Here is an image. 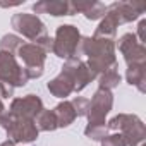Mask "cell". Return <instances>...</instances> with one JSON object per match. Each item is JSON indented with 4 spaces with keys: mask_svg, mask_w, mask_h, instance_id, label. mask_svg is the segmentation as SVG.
Returning <instances> with one entry per match:
<instances>
[{
    "mask_svg": "<svg viewBox=\"0 0 146 146\" xmlns=\"http://www.w3.org/2000/svg\"><path fill=\"white\" fill-rule=\"evenodd\" d=\"M11 24L19 35H23L28 40H33V41H36L38 38L46 35L45 24L35 14H14Z\"/></svg>",
    "mask_w": 146,
    "mask_h": 146,
    "instance_id": "obj_8",
    "label": "cell"
},
{
    "mask_svg": "<svg viewBox=\"0 0 146 146\" xmlns=\"http://www.w3.org/2000/svg\"><path fill=\"white\" fill-rule=\"evenodd\" d=\"M88 57V67L95 74H103L107 70L117 69V57H115V43L113 40L107 38H95L86 36L81 38L79 53Z\"/></svg>",
    "mask_w": 146,
    "mask_h": 146,
    "instance_id": "obj_1",
    "label": "cell"
},
{
    "mask_svg": "<svg viewBox=\"0 0 146 146\" xmlns=\"http://www.w3.org/2000/svg\"><path fill=\"white\" fill-rule=\"evenodd\" d=\"M79 46H81V33L72 24H62L57 28L55 38H53V53L60 58H72L79 57Z\"/></svg>",
    "mask_w": 146,
    "mask_h": 146,
    "instance_id": "obj_4",
    "label": "cell"
},
{
    "mask_svg": "<svg viewBox=\"0 0 146 146\" xmlns=\"http://www.w3.org/2000/svg\"><path fill=\"white\" fill-rule=\"evenodd\" d=\"M62 72H65V74L72 79V83H74V93L83 91L96 78V74L91 72V69L88 67V64L83 62L79 57L67 58L65 64H64V67H62Z\"/></svg>",
    "mask_w": 146,
    "mask_h": 146,
    "instance_id": "obj_7",
    "label": "cell"
},
{
    "mask_svg": "<svg viewBox=\"0 0 146 146\" xmlns=\"http://www.w3.org/2000/svg\"><path fill=\"white\" fill-rule=\"evenodd\" d=\"M102 146H127V143H125L124 136L120 132H117V134H110V136L107 134L102 139Z\"/></svg>",
    "mask_w": 146,
    "mask_h": 146,
    "instance_id": "obj_24",
    "label": "cell"
},
{
    "mask_svg": "<svg viewBox=\"0 0 146 146\" xmlns=\"http://www.w3.org/2000/svg\"><path fill=\"white\" fill-rule=\"evenodd\" d=\"M119 84H120V74H119L115 69L103 72V74H100V78H98V86H100V90L112 91V90L117 88Z\"/></svg>",
    "mask_w": 146,
    "mask_h": 146,
    "instance_id": "obj_20",
    "label": "cell"
},
{
    "mask_svg": "<svg viewBox=\"0 0 146 146\" xmlns=\"http://www.w3.org/2000/svg\"><path fill=\"white\" fill-rule=\"evenodd\" d=\"M107 11L115 16L119 24H124L136 21L146 11V5L143 2H113L110 7H107Z\"/></svg>",
    "mask_w": 146,
    "mask_h": 146,
    "instance_id": "obj_12",
    "label": "cell"
},
{
    "mask_svg": "<svg viewBox=\"0 0 146 146\" xmlns=\"http://www.w3.org/2000/svg\"><path fill=\"white\" fill-rule=\"evenodd\" d=\"M125 79L131 86H136L141 93L146 91V70L144 65H127V72H125Z\"/></svg>",
    "mask_w": 146,
    "mask_h": 146,
    "instance_id": "obj_18",
    "label": "cell"
},
{
    "mask_svg": "<svg viewBox=\"0 0 146 146\" xmlns=\"http://www.w3.org/2000/svg\"><path fill=\"white\" fill-rule=\"evenodd\" d=\"M43 110V102L36 95H26L23 98H14L11 103V113L21 117V119H29L35 120L40 112Z\"/></svg>",
    "mask_w": 146,
    "mask_h": 146,
    "instance_id": "obj_11",
    "label": "cell"
},
{
    "mask_svg": "<svg viewBox=\"0 0 146 146\" xmlns=\"http://www.w3.org/2000/svg\"><path fill=\"white\" fill-rule=\"evenodd\" d=\"M53 113L57 117L58 127H67V125H70L76 120V112H74V108H72L70 102H60L53 108Z\"/></svg>",
    "mask_w": 146,
    "mask_h": 146,
    "instance_id": "obj_17",
    "label": "cell"
},
{
    "mask_svg": "<svg viewBox=\"0 0 146 146\" xmlns=\"http://www.w3.org/2000/svg\"><path fill=\"white\" fill-rule=\"evenodd\" d=\"M46 88L57 98H67L69 95L74 93V83H72V79L65 74V72H60L57 78H53L46 84Z\"/></svg>",
    "mask_w": 146,
    "mask_h": 146,
    "instance_id": "obj_15",
    "label": "cell"
},
{
    "mask_svg": "<svg viewBox=\"0 0 146 146\" xmlns=\"http://www.w3.org/2000/svg\"><path fill=\"white\" fill-rule=\"evenodd\" d=\"M70 5H72V11H74V14L81 12V14H84V17L90 19V21L103 19V16L107 14L105 4L95 2V0H88V2H81V0H78V2H70Z\"/></svg>",
    "mask_w": 146,
    "mask_h": 146,
    "instance_id": "obj_14",
    "label": "cell"
},
{
    "mask_svg": "<svg viewBox=\"0 0 146 146\" xmlns=\"http://www.w3.org/2000/svg\"><path fill=\"white\" fill-rule=\"evenodd\" d=\"M120 53L124 55L127 65H144L146 62V48L144 45H141L136 38V35L132 33H125L119 38L117 43Z\"/></svg>",
    "mask_w": 146,
    "mask_h": 146,
    "instance_id": "obj_10",
    "label": "cell"
},
{
    "mask_svg": "<svg viewBox=\"0 0 146 146\" xmlns=\"http://www.w3.org/2000/svg\"><path fill=\"white\" fill-rule=\"evenodd\" d=\"M14 90H16V88H12L11 84L0 81V96H2V98H11V96L14 95Z\"/></svg>",
    "mask_w": 146,
    "mask_h": 146,
    "instance_id": "obj_26",
    "label": "cell"
},
{
    "mask_svg": "<svg viewBox=\"0 0 146 146\" xmlns=\"http://www.w3.org/2000/svg\"><path fill=\"white\" fill-rule=\"evenodd\" d=\"M107 131H108L107 122H103V124H88L86 129H84V134L93 141H102L107 136Z\"/></svg>",
    "mask_w": 146,
    "mask_h": 146,
    "instance_id": "obj_22",
    "label": "cell"
},
{
    "mask_svg": "<svg viewBox=\"0 0 146 146\" xmlns=\"http://www.w3.org/2000/svg\"><path fill=\"white\" fill-rule=\"evenodd\" d=\"M0 125L5 129L12 143H33L40 131L35 124V120L29 119H21L11 112H4L0 115Z\"/></svg>",
    "mask_w": 146,
    "mask_h": 146,
    "instance_id": "obj_2",
    "label": "cell"
},
{
    "mask_svg": "<svg viewBox=\"0 0 146 146\" xmlns=\"http://www.w3.org/2000/svg\"><path fill=\"white\" fill-rule=\"evenodd\" d=\"M113 105V95L112 91L107 90H96L93 98L90 100V108H88V124H103L107 113L112 110Z\"/></svg>",
    "mask_w": 146,
    "mask_h": 146,
    "instance_id": "obj_9",
    "label": "cell"
},
{
    "mask_svg": "<svg viewBox=\"0 0 146 146\" xmlns=\"http://www.w3.org/2000/svg\"><path fill=\"white\" fill-rule=\"evenodd\" d=\"M137 36H139L137 41H139L141 45H144V41H146V21H144V19H143V21L139 23V26H137ZM137 36H136V38H137Z\"/></svg>",
    "mask_w": 146,
    "mask_h": 146,
    "instance_id": "obj_27",
    "label": "cell"
},
{
    "mask_svg": "<svg viewBox=\"0 0 146 146\" xmlns=\"http://www.w3.org/2000/svg\"><path fill=\"white\" fill-rule=\"evenodd\" d=\"M35 124L38 127V131H45V132H52L55 129H58V124H57V117L53 113V110H41L40 115L35 119Z\"/></svg>",
    "mask_w": 146,
    "mask_h": 146,
    "instance_id": "obj_19",
    "label": "cell"
},
{
    "mask_svg": "<svg viewBox=\"0 0 146 146\" xmlns=\"http://www.w3.org/2000/svg\"><path fill=\"white\" fill-rule=\"evenodd\" d=\"M0 81L11 84L12 88H21L29 81L26 69L17 64L16 55L0 52Z\"/></svg>",
    "mask_w": 146,
    "mask_h": 146,
    "instance_id": "obj_5",
    "label": "cell"
},
{
    "mask_svg": "<svg viewBox=\"0 0 146 146\" xmlns=\"http://www.w3.org/2000/svg\"><path fill=\"white\" fill-rule=\"evenodd\" d=\"M17 55L24 62V69L29 79H36L43 76L46 53L40 46H36L35 43H23L17 50Z\"/></svg>",
    "mask_w": 146,
    "mask_h": 146,
    "instance_id": "obj_6",
    "label": "cell"
},
{
    "mask_svg": "<svg viewBox=\"0 0 146 146\" xmlns=\"http://www.w3.org/2000/svg\"><path fill=\"white\" fill-rule=\"evenodd\" d=\"M4 110H5V107H4V103H2V100H0V115L4 113Z\"/></svg>",
    "mask_w": 146,
    "mask_h": 146,
    "instance_id": "obj_29",
    "label": "cell"
},
{
    "mask_svg": "<svg viewBox=\"0 0 146 146\" xmlns=\"http://www.w3.org/2000/svg\"><path fill=\"white\" fill-rule=\"evenodd\" d=\"M117 28H119V23L115 19V16L112 12L107 11V14L103 16L102 23L98 24L96 31H95V38H107V40H113L115 38V33H117Z\"/></svg>",
    "mask_w": 146,
    "mask_h": 146,
    "instance_id": "obj_16",
    "label": "cell"
},
{
    "mask_svg": "<svg viewBox=\"0 0 146 146\" xmlns=\"http://www.w3.org/2000/svg\"><path fill=\"white\" fill-rule=\"evenodd\" d=\"M72 108L76 112V117H86L88 115V108H90V100L83 98V96H76L74 100L70 102Z\"/></svg>",
    "mask_w": 146,
    "mask_h": 146,
    "instance_id": "obj_23",
    "label": "cell"
},
{
    "mask_svg": "<svg viewBox=\"0 0 146 146\" xmlns=\"http://www.w3.org/2000/svg\"><path fill=\"white\" fill-rule=\"evenodd\" d=\"M35 45H36V46H40L45 53L53 52V38H50L48 35H45V36H41V38H38Z\"/></svg>",
    "mask_w": 146,
    "mask_h": 146,
    "instance_id": "obj_25",
    "label": "cell"
},
{
    "mask_svg": "<svg viewBox=\"0 0 146 146\" xmlns=\"http://www.w3.org/2000/svg\"><path fill=\"white\" fill-rule=\"evenodd\" d=\"M33 12L36 14H50L55 17L60 16H74L72 5L69 0H41L33 4Z\"/></svg>",
    "mask_w": 146,
    "mask_h": 146,
    "instance_id": "obj_13",
    "label": "cell"
},
{
    "mask_svg": "<svg viewBox=\"0 0 146 146\" xmlns=\"http://www.w3.org/2000/svg\"><path fill=\"white\" fill-rule=\"evenodd\" d=\"M107 127L110 131H119L127 146H139L144 143L146 137V129L143 120L137 115H129V113H119L113 119H110V122L107 124Z\"/></svg>",
    "mask_w": 146,
    "mask_h": 146,
    "instance_id": "obj_3",
    "label": "cell"
},
{
    "mask_svg": "<svg viewBox=\"0 0 146 146\" xmlns=\"http://www.w3.org/2000/svg\"><path fill=\"white\" fill-rule=\"evenodd\" d=\"M0 146H16V143H12L11 139H7V141H4L2 144H0Z\"/></svg>",
    "mask_w": 146,
    "mask_h": 146,
    "instance_id": "obj_28",
    "label": "cell"
},
{
    "mask_svg": "<svg viewBox=\"0 0 146 146\" xmlns=\"http://www.w3.org/2000/svg\"><path fill=\"white\" fill-rule=\"evenodd\" d=\"M21 45H23V40L17 35H5L0 40V52H7V53L14 55Z\"/></svg>",
    "mask_w": 146,
    "mask_h": 146,
    "instance_id": "obj_21",
    "label": "cell"
}]
</instances>
